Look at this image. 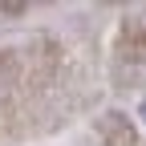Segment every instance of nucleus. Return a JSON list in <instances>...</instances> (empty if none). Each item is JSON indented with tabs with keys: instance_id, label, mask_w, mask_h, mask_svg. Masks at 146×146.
Listing matches in <instances>:
<instances>
[{
	"instance_id": "obj_1",
	"label": "nucleus",
	"mask_w": 146,
	"mask_h": 146,
	"mask_svg": "<svg viewBox=\"0 0 146 146\" xmlns=\"http://www.w3.org/2000/svg\"><path fill=\"white\" fill-rule=\"evenodd\" d=\"M138 118H142V126H146V98L138 102Z\"/></svg>"
}]
</instances>
